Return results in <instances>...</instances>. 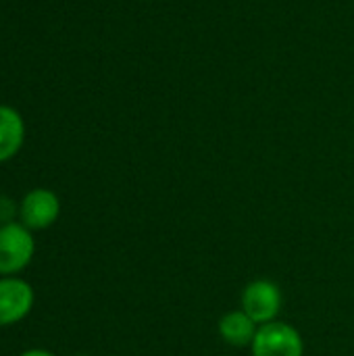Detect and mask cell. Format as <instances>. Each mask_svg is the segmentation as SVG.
<instances>
[{"mask_svg":"<svg viewBox=\"0 0 354 356\" xmlns=\"http://www.w3.org/2000/svg\"><path fill=\"white\" fill-rule=\"evenodd\" d=\"M35 252L31 232L21 223L0 225V277H10L23 271Z\"/></svg>","mask_w":354,"mask_h":356,"instance_id":"cell-1","label":"cell"},{"mask_svg":"<svg viewBox=\"0 0 354 356\" xmlns=\"http://www.w3.org/2000/svg\"><path fill=\"white\" fill-rule=\"evenodd\" d=\"M252 356H303L305 342L300 332L286 321H271L259 325L250 344Z\"/></svg>","mask_w":354,"mask_h":356,"instance_id":"cell-2","label":"cell"},{"mask_svg":"<svg viewBox=\"0 0 354 356\" xmlns=\"http://www.w3.org/2000/svg\"><path fill=\"white\" fill-rule=\"evenodd\" d=\"M282 305H284L282 290L275 282L269 280H255L242 292V311L257 325L277 321Z\"/></svg>","mask_w":354,"mask_h":356,"instance_id":"cell-3","label":"cell"},{"mask_svg":"<svg viewBox=\"0 0 354 356\" xmlns=\"http://www.w3.org/2000/svg\"><path fill=\"white\" fill-rule=\"evenodd\" d=\"M61 215V200L52 190L35 188L19 202V223L29 232L48 229Z\"/></svg>","mask_w":354,"mask_h":356,"instance_id":"cell-4","label":"cell"},{"mask_svg":"<svg viewBox=\"0 0 354 356\" xmlns=\"http://www.w3.org/2000/svg\"><path fill=\"white\" fill-rule=\"evenodd\" d=\"M33 307V288L21 277H0V327L19 323Z\"/></svg>","mask_w":354,"mask_h":356,"instance_id":"cell-5","label":"cell"},{"mask_svg":"<svg viewBox=\"0 0 354 356\" xmlns=\"http://www.w3.org/2000/svg\"><path fill=\"white\" fill-rule=\"evenodd\" d=\"M25 142V121L8 104H0V163L10 161Z\"/></svg>","mask_w":354,"mask_h":356,"instance_id":"cell-6","label":"cell"},{"mask_svg":"<svg viewBox=\"0 0 354 356\" xmlns=\"http://www.w3.org/2000/svg\"><path fill=\"white\" fill-rule=\"evenodd\" d=\"M259 325L240 309V311H230L219 319V336L223 338L225 344L244 348L250 346L255 336H257Z\"/></svg>","mask_w":354,"mask_h":356,"instance_id":"cell-7","label":"cell"},{"mask_svg":"<svg viewBox=\"0 0 354 356\" xmlns=\"http://www.w3.org/2000/svg\"><path fill=\"white\" fill-rule=\"evenodd\" d=\"M19 217V204H15L8 196H0V225L13 223V217Z\"/></svg>","mask_w":354,"mask_h":356,"instance_id":"cell-8","label":"cell"},{"mask_svg":"<svg viewBox=\"0 0 354 356\" xmlns=\"http://www.w3.org/2000/svg\"><path fill=\"white\" fill-rule=\"evenodd\" d=\"M19 356H56L52 355V353H48V350H42V348H31V350H25L23 355Z\"/></svg>","mask_w":354,"mask_h":356,"instance_id":"cell-9","label":"cell"},{"mask_svg":"<svg viewBox=\"0 0 354 356\" xmlns=\"http://www.w3.org/2000/svg\"><path fill=\"white\" fill-rule=\"evenodd\" d=\"M77 356H88V355H77Z\"/></svg>","mask_w":354,"mask_h":356,"instance_id":"cell-10","label":"cell"}]
</instances>
